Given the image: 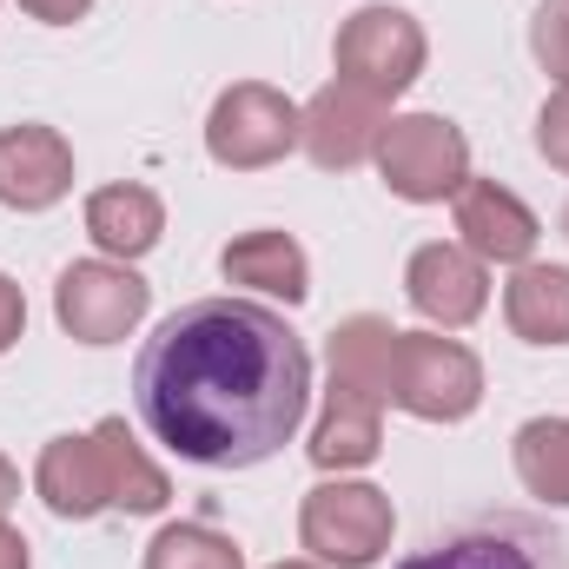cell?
Returning a JSON list of instances; mask_svg holds the SVG:
<instances>
[{"label":"cell","mask_w":569,"mask_h":569,"mask_svg":"<svg viewBox=\"0 0 569 569\" xmlns=\"http://www.w3.org/2000/svg\"><path fill=\"white\" fill-rule=\"evenodd\" d=\"M563 232H569V206H563Z\"/></svg>","instance_id":"29"},{"label":"cell","mask_w":569,"mask_h":569,"mask_svg":"<svg viewBox=\"0 0 569 569\" xmlns=\"http://www.w3.org/2000/svg\"><path fill=\"white\" fill-rule=\"evenodd\" d=\"M391 358H398V331H391V318L358 311V318H345V325L331 331V378L371 391L378 405H391Z\"/></svg>","instance_id":"18"},{"label":"cell","mask_w":569,"mask_h":569,"mask_svg":"<svg viewBox=\"0 0 569 569\" xmlns=\"http://www.w3.org/2000/svg\"><path fill=\"white\" fill-rule=\"evenodd\" d=\"M146 569H246L239 543L206 530V523H166L146 543Z\"/></svg>","instance_id":"21"},{"label":"cell","mask_w":569,"mask_h":569,"mask_svg":"<svg viewBox=\"0 0 569 569\" xmlns=\"http://www.w3.org/2000/svg\"><path fill=\"white\" fill-rule=\"evenodd\" d=\"M391 497L371 483H318L298 510V543L331 569H371L391 550Z\"/></svg>","instance_id":"3"},{"label":"cell","mask_w":569,"mask_h":569,"mask_svg":"<svg viewBox=\"0 0 569 569\" xmlns=\"http://www.w3.org/2000/svg\"><path fill=\"white\" fill-rule=\"evenodd\" d=\"M146 305H152V284L113 259H80L53 284V311L80 345H120L146 318Z\"/></svg>","instance_id":"7"},{"label":"cell","mask_w":569,"mask_h":569,"mask_svg":"<svg viewBox=\"0 0 569 569\" xmlns=\"http://www.w3.org/2000/svg\"><path fill=\"white\" fill-rule=\"evenodd\" d=\"M385 107H391V100H378V93H365V87H351V80H331V87L311 93V107L298 113V146L311 152V166L351 172V166H365V159L378 152V133L391 127Z\"/></svg>","instance_id":"8"},{"label":"cell","mask_w":569,"mask_h":569,"mask_svg":"<svg viewBox=\"0 0 569 569\" xmlns=\"http://www.w3.org/2000/svg\"><path fill=\"white\" fill-rule=\"evenodd\" d=\"M33 490H40V503H47L53 517H73V523L113 510V470H107L100 437H93V430H87V437H53V443L40 450Z\"/></svg>","instance_id":"12"},{"label":"cell","mask_w":569,"mask_h":569,"mask_svg":"<svg viewBox=\"0 0 569 569\" xmlns=\"http://www.w3.org/2000/svg\"><path fill=\"white\" fill-rule=\"evenodd\" d=\"M87 232H93L100 252H113V259L127 266V259H146V252L159 246L166 206H159V192H146V186H100V192L87 199Z\"/></svg>","instance_id":"15"},{"label":"cell","mask_w":569,"mask_h":569,"mask_svg":"<svg viewBox=\"0 0 569 569\" xmlns=\"http://www.w3.org/2000/svg\"><path fill=\"white\" fill-rule=\"evenodd\" d=\"M93 437H100L107 470H113V510H127V517H152V510H166L172 483H166V470H159V463L140 450V437L127 430V418L93 425Z\"/></svg>","instance_id":"19"},{"label":"cell","mask_w":569,"mask_h":569,"mask_svg":"<svg viewBox=\"0 0 569 569\" xmlns=\"http://www.w3.org/2000/svg\"><path fill=\"white\" fill-rule=\"evenodd\" d=\"M298 146V107L284 100L279 87L266 80H239L212 100V120H206V152L232 172H259Z\"/></svg>","instance_id":"5"},{"label":"cell","mask_w":569,"mask_h":569,"mask_svg":"<svg viewBox=\"0 0 569 569\" xmlns=\"http://www.w3.org/2000/svg\"><path fill=\"white\" fill-rule=\"evenodd\" d=\"M272 569H318V563H272Z\"/></svg>","instance_id":"28"},{"label":"cell","mask_w":569,"mask_h":569,"mask_svg":"<svg viewBox=\"0 0 569 569\" xmlns=\"http://www.w3.org/2000/svg\"><path fill=\"white\" fill-rule=\"evenodd\" d=\"M311 358L279 311L252 298L179 305L133 365V405L146 430L186 463L246 470L266 463L305 425Z\"/></svg>","instance_id":"1"},{"label":"cell","mask_w":569,"mask_h":569,"mask_svg":"<svg viewBox=\"0 0 569 569\" xmlns=\"http://www.w3.org/2000/svg\"><path fill=\"white\" fill-rule=\"evenodd\" d=\"M418 73H425V27L405 7H358L338 27V80L398 100Z\"/></svg>","instance_id":"6"},{"label":"cell","mask_w":569,"mask_h":569,"mask_svg":"<svg viewBox=\"0 0 569 569\" xmlns=\"http://www.w3.org/2000/svg\"><path fill=\"white\" fill-rule=\"evenodd\" d=\"M503 318L523 345H569V272L563 266H517L503 291Z\"/></svg>","instance_id":"16"},{"label":"cell","mask_w":569,"mask_h":569,"mask_svg":"<svg viewBox=\"0 0 569 569\" xmlns=\"http://www.w3.org/2000/svg\"><path fill=\"white\" fill-rule=\"evenodd\" d=\"M0 569H27V537L0 523Z\"/></svg>","instance_id":"26"},{"label":"cell","mask_w":569,"mask_h":569,"mask_svg":"<svg viewBox=\"0 0 569 569\" xmlns=\"http://www.w3.org/2000/svg\"><path fill=\"white\" fill-rule=\"evenodd\" d=\"M517 477L530 497L569 503V418H537L517 430Z\"/></svg>","instance_id":"20"},{"label":"cell","mask_w":569,"mask_h":569,"mask_svg":"<svg viewBox=\"0 0 569 569\" xmlns=\"http://www.w3.org/2000/svg\"><path fill=\"white\" fill-rule=\"evenodd\" d=\"M13 503H20V470H13V463L0 457V517H7Z\"/></svg>","instance_id":"27"},{"label":"cell","mask_w":569,"mask_h":569,"mask_svg":"<svg viewBox=\"0 0 569 569\" xmlns=\"http://www.w3.org/2000/svg\"><path fill=\"white\" fill-rule=\"evenodd\" d=\"M385 443V405L345 378H331L325 391V418L311 430V463L318 470H365Z\"/></svg>","instance_id":"13"},{"label":"cell","mask_w":569,"mask_h":569,"mask_svg":"<svg viewBox=\"0 0 569 569\" xmlns=\"http://www.w3.org/2000/svg\"><path fill=\"white\" fill-rule=\"evenodd\" d=\"M457 232L483 266H523L537 252V212L497 179H463L457 186Z\"/></svg>","instance_id":"10"},{"label":"cell","mask_w":569,"mask_h":569,"mask_svg":"<svg viewBox=\"0 0 569 569\" xmlns=\"http://www.w3.org/2000/svg\"><path fill=\"white\" fill-rule=\"evenodd\" d=\"M537 152L569 172V87H557L550 100H543V113H537Z\"/></svg>","instance_id":"23"},{"label":"cell","mask_w":569,"mask_h":569,"mask_svg":"<svg viewBox=\"0 0 569 569\" xmlns=\"http://www.w3.org/2000/svg\"><path fill=\"white\" fill-rule=\"evenodd\" d=\"M20 7H27L33 20H53V27H67V20H80L93 0H20Z\"/></svg>","instance_id":"25"},{"label":"cell","mask_w":569,"mask_h":569,"mask_svg":"<svg viewBox=\"0 0 569 569\" xmlns=\"http://www.w3.org/2000/svg\"><path fill=\"white\" fill-rule=\"evenodd\" d=\"M73 186V146L53 127H7L0 133V206L47 212Z\"/></svg>","instance_id":"11"},{"label":"cell","mask_w":569,"mask_h":569,"mask_svg":"<svg viewBox=\"0 0 569 569\" xmlns=\"http://www.w3.org/2000/svg\"><path fill=\"white\" fill-rule=\"evenodd\" d=\"M530 47H537V60H543V73L569 87V0H543L537 7V20H530Z\"/></svg>","instance_id":"22"},{"label":"cell","mask_w":569,"mask_h":569,"mask_svg":"<svg viewBox=\"0 0 569 569\" xmlns=\"http://www.w3.org/2000/svg\"><path fill=\"white\" fill-rule=\"evenodd\" d=\"M378 172L411 206L457 199V186L470 179V146L443 113H405L378 133Z\"/></svg>","instance_id":"4"},{"label":"cell","mask_w":569,"mask_h":569,"mask_svg":"<svg viewBox=\"0 0 569 569\" xmlns=\"http://www.w3.org/2000/svg\"><path fill=\"white\" fill-rule=\"evenodd\" d=\"M405 291H411V305L425 311L430 325L463 331L490 305V272H483V259L470 246H425V252H411Z\"/></svg>","instance_id":"9"},{"label":"cell","mask_w":569,"mask_h":569,"mask_svg":"<svg viewBox=\"0 0 569 569\" xmlns=\"http://www.w3.org/2000/svg\"><path fill=\"white\" fill-rule=\"evenodd\" d=\"M20 331H27V298H20V284L0 272V351H13Z\"/></svg>","instance_id":"24"},{"label":"cell","mask_w":569,"mask_h":569,"mask_svg":"<svg viewBox=\"0 0 569 569\" xmlns=\"http://www.w3.org/2000/svg\"><path fill=\"white\" fill-rule=\"evenodd\" d=\"M483 398V365L437 331H398V358H391V405L425 418V425H457L470 418Z\"/></svg>","instance_id":"2"},{"label":"cell","mask_w":569,"mask_h":569,"mask_svg":"<svg viewBox=\"0 0 569 569\" xmlns=\"http://www.w3.org/2000/svg\"><path fill=\"white\" fill-rule=\"evenodd\" d=\"M219 272L232 284L266 291V298H284V305L305 298V252H298V239H284V232H246V239H232V246L219 252Z\"/></svg>","instance_id":"17"},{"label":"cell","mask_w":569,"mask_h":569,"mask_svg":"<svg viewBox=\"0 0 569 569\" xmlns=\"http://www.w3.org/2000/svg\"><path fill=\"white\" fill-rule=\"evenodd\" d=\"M405 569H563V563H557V543L537 537L530 523H490V530L450 537L443 550L411 557Z\"/></svg>","instance_id":"14"}]
</instances>
